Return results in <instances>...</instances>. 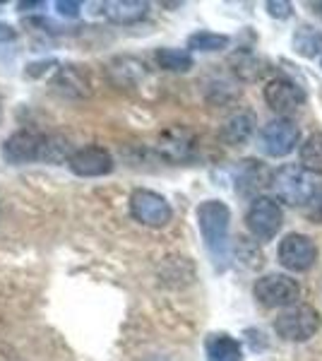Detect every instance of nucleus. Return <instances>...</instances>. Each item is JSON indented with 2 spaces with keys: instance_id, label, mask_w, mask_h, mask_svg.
<instances>
[{
  "instance_id": "obj_1",
  "label": "nucleus",
  "mask_w": 322,
  "mask_h": 361,
  "mask_svg": "<svg viewBox=\"0 0 322 361\" xmlns=\"http://www.w3.org/2000/svg\"><path fill=\"white\" fill-rule=\"evenodd\" d=\"M73 154V145L68 137L56 133L39 130H17L3 142V159L8 164H29V161H44V164H63Z\"/></svg>"
},
{
  "instance_id": "obj_2",
  "label": "nucleus",
  "mask_w": 322,
  "mask_h": 361,
  "mask_svg": "<svg viewBox=\"0 0 322 361\" xmlns=\"http://www.w3.org/2000/svg\"><path fill=\"white\" fill-rule=\"evenodd\" d=\"M197 226L209 258L219 270L228 263V229H231V209L221 200H204L197 207Z\"/></svg>"
},
{
  "instance_id": "obj_3",
  "label": "nucleus",
  "mask_w": 322,
  "mask_h": 361,
  "mask_svg": "<svg viewBox=\"0 0 322 361\" xmlns=\"http://www.w3.org/2000/svg\"><path fill=\"white\" fill-rule=\"evenodd\" d=\"M320 313L308 304H294L274 320V333L286 342H308L320 330Z\"/></svg>"
},
{
  "instance_id": "obj_4",
  "label": "nucleus",
  "mask_w": 322,
  "mask_h": 361,
  "mask_svg": "<svg viewBox=\"0 0 322 361\" xmlns=\"http://www.w3.org/2000/svg\"><path fill=\"white\" fill-rule=\"evenodd\" d=\"M272 188L284 205L301 207L308 205L315 185L310 183L308 173L298 164H284L272 173Z\"/></svg>"
},
{
  "instance_id": "obj_5",
  "label": "nucleus",
  "mask_w": 322,
  "mask_h": 361,
  "mask_svg": "<svg viewBox=\"0 0 322 361\" xmlns=\"http://www.w3.org/2000/svg\"><path fill=\"white\" fill-rule=\"evenodd\" d=\"M253 296L257 304L265 308H289L298 304V296H301V284L289 275H265L255 282Z\"/></svg>"
},
{
  "instance_id": "obj_6",
  "label": "nucleus",
  "mask_w": 322,
  "mask_h": 361,
  "mask_svg": "<svg viewBox=\"0 0 322 361\" xmlns=\"http://www.w3.org/2000/svg\"><path fill=\"white\" fill-rule=\"evenodd\" d=\"M130 214L135 222L151 226V229H161V226L171 222L173 209L163 195L147 188H137L130 195Z\"/></svg>"
},
{
  "instance_id": "obj_7",
  "label": "nucleus",
  "mask_w": 322,
  "mask_h": 361,
  "mask_svg": "<svg viewBox=\"0 0 322 361\" xmlns=\"http://www.w3.org/2000/svg\"><path fill=\"white\" fill-rule=\"evenodd\" d=\"M245 224H248L250 234L257 241H272L284 224V212L279 207V202L272 200V197H255L250 202L248 212H245Z\"/></svg>"
},
{
  "instance_id": "obj_8",
  "label": "nucleus",
  "mask_w": 322,
  "mask_h": 361,
  "mask_svg": "<svg viewBox=\"0 0 322 361\" xmlns=\"http://www.w3.org/2000/svg\"><path fill=\"white\" fill-rule=\"evenodd\" d=\"M156 152L171 164H185L197 152V137L188 126H168L159 133Z\"/></svg>"
},
{
  "instance_id": "obj_9",
  "label": "nucleus",
  "mask_w": 322,
  "mask_h": 361,
  "mask_svg": "<svg viewBox=\"0 0 322 361\" xmlns=\"http://www.w3.org/2000/svg\"><path fill=\"white\" fill-rule=\"evenodd\" d=\"M66 164L70 166V171L75 176L82 178H99V176H109L113 171V157L106 147L101 145H87V147L73 149V154L68 157Z\"/></svg>"
},
{
  "instance_id": "obj_10",
  "label": "nucleus",
  "mask_w": 322,
  "mask_h": 361,
  "mask_svg": "<svg viewBox=\"0 0 322 361\" xmlns=\"http://www.w3.org/2000/svg\"><path fill=\"white\" fill-rule=\"evenodd\" d=\"M301 130L294 121L289 118H274L260 130V147L267 157H286L296 149Z\"/></svg>"
},
{
  "instance_id": "obj_11",
  "label": "nucleus",
  "mask_w": 322,
  "mask_h": 361,
  "mask_svg": "<svg viewBox=\"0 0 322 361\" xmlns=\"http://www.w3.org/2000/svg\"><path fill=\"white\" fill-rule=\"evenodd\" d=\"M318 260V246L306 234H286L279 243V263L291 272H308Z\"/></svg>"
},
{
  "instance_id": "obj_12",
  "label": "nucleus",
  "mask_w": 322,
  "mask_h": 361,
  "mask_svg": "<svg viewBox=\"0 0 322 361\" xmlns=\"http://www.w3.org/2000/svg\"><path fill=\"white\" fill-rule=\"evenodd\" d=\"M265 102L274 114L289 116V114H294L296 109L303 106V102H306V92H303L294 80L274 78V80H269L267 87H265Z\"/></svg>"
},
{
  "instance_id": "obj_13",
  "label": "nucleus",
  "mask_w": 322,
  "mask_h": 361,
  "mask_svg": "<svg viewBox=\"0 0 322 361\" xmlns=\"http://www.w3.org/2000/svg\"><path fill=\"white\" fill-rule=\"evenodd\" d=\"M51 87L58 94L68 99H85L92 94L89 75L82 66H61L56 68V75L51 80Z\"/></svg>"
},
{
  "instance_id": "obj_14",
  "label": "nucleus",
  "mask_w": 322,
  "mask_h": 361,
  "mask_svg": "<svg viewBox=\"0 0 322 361\" xmlns=\"http://www.w3.org/2000/svg\"><path fill=\"white\" fill-rule=\"evenodd\" d=\"M272 185V171L267 169L265 161L260 159H243L236 169V193L241 195H257Z\"/></svg>"
},
{
  "instance_id": "obj_15",
  "label": "nucleus",
  "mask_w": 322,
  "mask_h": 361,
  "mask_svg": "<svg viewBox=\"0 0 322 361\" xmlns=\"http://www.w3.org/2000/svg\"><path fill=\"white\" fill-rule=\"evenodd\" d=\"M99 15L106 17L113 25H137L149 15V3L144 0H109V3H99Z\"/></svg>"
},
{
  "instance_id": "obj_16",
  "label": "nucleus",
  "mask_w": 322,
  "mask_h": 361,
  "mask_svg": "<svg viewBox=\"0 0 322 361\" xmlns=\"http://www.w3.org/2000/svg\"><path fill=\"white\" fill-rule=\"evenodd\" d=\"M109 75H111V80H113V85L130 90V87H140V82H144L149 73L142 61L125 56V58H116V61L111 63Z\"/></svg>"
},
{
  "instance_id": "obj_17",
  "label": "nucleus",
  "mask_w": 322,
  "mask_h": 361,
  "mask_svg": "<svg viewBox=\"0 0 322 361\" xmlns=\"http://www.w3.org/2000/svg\"><path fill=\"white\" fill-rule=\"evenodd\" d=\"M204 349H207V361H243L241 342L226 333L209 335Z\"/></svg>"
},
{
  "instance_id": "obj_18",
  "label": "nucleus",
  "mask_w": 322,
  "mask_h": 361,
  "mask_svg": "<svg viewBox=\"0 0 322 361\" xmlns=\"http://www.w3.org/2000/svg\"><path fill=\"white\" fill-rule=\"evenodd\" d=\"M253 133H255V116L250 111L233 114L224 123V128H221V137H224L231 147H241V145H245Z\"/></svg>"
},
{
  "instance_id": "obj_19",
  "label": "nucleus",
  "mask_w": 322,
  "mask_h": 361,
  "mask_svg": "<svg viewBox=\"0 0 322 361\" xmlns=\"http://www.w3.org/2000/svg\"><path fill=\"white\" fill-rule=\"evenodd\" d=\"M294 51L298 56L308 58H318L322 54V32L313 25H298L294 32Z\"/></svg>"
},
{
  "instance_id": "obj_20",
  "label": "nucleus",
  "mask_w": 322,
  "mask_h": 361,
  "mask_svg": "<svg viewBox=\"0 0 322 361\" xmlns=\"http://www.w3.org/2000/svg\"><path fill=\"white\" fill-rule=\"evenodd\" d=\"M154 61L166 73H188L195 66V58L188 49H159L154 54Z\"/></svg>"
},
{
  "instance_id": "obj_21",
  "label": "nucleus",
  "mask_w": 322,
  "mask_h": 361,
  "mask_svg": "<svg viewBox=\"0 0 322 361\" xmlns=\"http://www.w3.org/2000/svg\"><path fill=\"white\" fill-rule=\"evenodd\" d=\"M301 166L306 173L313 176H322V133H313L306 137V142L301 145Z\"/></svg>"
},
{
  "instance_id": "obj_22",
  "label": "nucleus",
  "mask_w": 322,
  "mask_h": 361,
  "mask_svg": "<svg viewBox=\"0 0 322 361\" xmlns=\"http://www.w3.org/2000/svg\"><path fill=\"white\" fill-rule=\"evenodd\" d=\"M231 44V39L226 34L216 32H195L188 37V49L190 51H202V54H214V51H224Z\"/></svg>"
},
{
  "instance_id": "obj_23",
  "label": "nucleus",
  "mask_w": 322,
  "mask_h": 361,
  "mask_svg": "<svg viewBox=\"0 0 322 361\" xmlns=\"http://www.w3.org/2000/svg\"><path fill=\"white\" fill-rule=\"evenodd\" d=\"M265 8L274 20H289L291 17V3H286V0H267Z\"/></svg>"
},
{
  "instance_id": "obj_24",
  "label": "nucleus",
  "mask_w": 322,
  "mask_h": 361,
  "mask_svg": "<svg viewBox=\"0 0 322 361\" xmlns=\"http://www.w3.org/2000/svg\"><path fill=\"white\" fill-rule=\"evenodd\" d=\"M80 10H82V3H78V0H58L56 3V13L61 17H68V20L78 17Z\"/></svg>"
},
{
  "instance_id": "obj_25",
  "label": "nucleus",
  "mask_w": 322,
  "mask_h": 361,
  "mask_svg": "<svg viewBox=\"0 0 322 361\" xmlns=\"http://www.w3.org/2000/svg\"><path fill=\"white\" fill-rule=\"evenodd\" d=\"M49 68H58L56 61H41V63H29L27 66V78H41Z\"/></svg>"
},
{
  "instance_id": "obj_26",
  "label": "nucleus",
  "mask_w": 322,
  "mask_h": 361,
  "mask_svg": "<svg viewBox=\"0 0 322 361\" xmlns=\"http://www.w3.org/2000/svg\"><path fill=\"white\" fill-rule=\"evenodd\" d=\"M308 202L313 205V209H310V217H313V219H322V188H315Z\"/></svg>"
},
{
  "instance_id": "obj_27",
  "label": "nucleus",
  "mask_w": 322,
  "mask_h": 361,
  "mask_svg": "<svg viewBox=\"0 0 322 361\" xmlns=\"http://www.w3.org/2000/svg\"><path fill=\"white\" fill-rule=\"evenodd\" d=\"M17 37V32L10 25H5V22H0V44L5 42H13V39Z\"/></svg>"
},
{
  "instance_id": "obj_28",
  "label": "nucleus",
  "mask_w": 322,
  "mask_h": 361,
  "mask_svg": "<svg viewBox=\"0 0 322 361\" xmlns=\"http://www.w3.org/2000/svg\"><path fill=\"white\" fill-rule=\"evenodd\" d=\"M25 8H44V3H41V0H39V3L34 0V3H20V5H17V10H25Z\"/></svg>"
},
{
  "instance_id": "obj_29",
  "label": "nucleus",
  "mask_w": 322,
  "mask_h": 361,
  "mask_svg": "<svg viewBox=\"0 0 322 361\" xmlns=\"http://www.w3.org/2000/svg\"><path fill=\"white\" fill-rule=\"evenodd\" d=\"M0 121H3V104H0Z\"/></svg>"
},
{
  "instance_id": "obj_30",
  "label": "nucleus",
  "mask_w": 322,
  "mask_h": 361,
  "mask_svg": "<svg viewBox=\"0 0 322 361\" xmlns=\"http://www.w3.org/2000/svg\"><path fill=\"white\" fill-rule=\"evenodd\" d=\"M318 8H322V3H320V5H318Z\"/></svg>"
}]
</instances>
